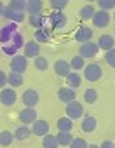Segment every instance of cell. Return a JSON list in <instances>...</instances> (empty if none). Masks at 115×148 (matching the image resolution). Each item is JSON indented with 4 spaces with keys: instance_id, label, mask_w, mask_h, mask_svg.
Returning <instances> with one entry per match:
<instances>
[{
    "instance_id": "1",
    "label": "cell",
    "mask_w": 115,
    "mask_h": 148,
    "mask_svg": "<svg viewBox=\"0 0 115 148\" xmlns=\"http://www.w3.org/2000/svg\"><path fill=\"white\" fill-rule=\"evenodd\" d=\"M103 77V70L99 66V63H91L84 68V79L89 82H98Z\"/></svg>"
},
{
    "instance_id": "2",
    "label": "cell",
    "mask_w": 115,
    "mask_h": 148,
    "mask_svg": "<svg viewBox=\"0 0 115 148\" xmlns=\"http://www.w3.org/2000/svg\"><path fill=\"white\" fill-rule=\"evenodd\" d=\"M11 71H14V73H19V75H23V73L26 71V68H28V59L25 58V56H14L12 59H11Z\"/></svg>"
},
{
    "instance_id": "3",
    "label": "cell",
    "mask_w": 115,
    "mask_h": 148,
    "mask_svg": "<svg viewBox=\"0 0 115 148\" xmlns=\"http://www.w3.org/2000/svg\"><path fill=\"white\" fill-rule=\"evenodd\" d=\"M65 110H66V117L72 119V120H77V119H80V117L84 115V106H82V103H79L77 99L72 101V103H68Z\"/></svg>"
},
{
    "instance_id": "4",
    "label": "cell",
    "mask_w": 115,
    "mask_h": 148,
    "mask_svg": "<svg viewBox=\"0 0 115 148\" xmlns=\"http://www.w3.org/2000/svg\"><path fill=\"white\" fill-rule=\"evenodd\" d=\"M16 101H18V94L12 87L2 89V92H0V103L4 106H12V105H16Z\"/></svg>"
},
{
    "instance_id": "5",
    "label": "cell",
    "mask_w": 115,
    "mask_h": 148,
    "mask_svg": "<svg viewBox=\"0 0 115 148\" xmlns=\"http://www.w3.org/2000/svg\"><path fill=\"white\" fill-rule=\"evenodd\" d=\"M38 99H40V96H38V92H37L35 89H26V91L21 94V101H23V105H25L26 108H33V106L38 103Z\"/></svg>"
},
{
    "instance_id": "6",
    "label": "cell",
    "mask_w": 115,
    "mask_h": 148,
    "mask_svg": "<svg viewBox=\"0 0 115 148\" xmlns=\"http://www.w3.org/2000/svg\"><path fill=\"white\" fill-rule=\"evenodd\" d=\"M99 47L98 44H92V42H87V44H82L80 49H79V56L84 58V59H89V58H94L98 54Z\"/></svg>"
},
{
    "instance_id": "7",
    "label": "cell",
    "mask_w": 115,
    "mask_h": 148,
    "mask_svg": "<svg viewBox=\"0 0 115 148\" xmlns=\"http://www.w3.org/2000/svg\"><path fill=\"white\" fill-rule=\"evenodd\" d=\"M110 21H112V18H110V14L105 12V11H96V14H94V18H92V23H94L96 28H106V26L110 25Z\"/></svg>"
},
{
    "instance_id": "8",
    "label": "cell",
    "mask_w": 115,
    "mask_h": 148,
    "mask_svg": "<svg viewBox=\"0 0 115 148\" xmlns=\"http://www.w3.org/2000/svg\"><path fill=\"white\" fill-rule=\"evenodd\" d=\"M31 134H35V136H40V138H44L45 134H49V122L47 120H35L33 124H31Z\"/></svg>"
},
{
    "instance_id": "9",
    "label": "cell",
    "mask_w": 115,
    "mask_h": 148,
    "mask_svg": "<svg viewBox=\"0 0 115 148\" xmlns=\"http://www.w3.org/2000/svg\"><path fill=\"white\" fill-rule=\"evenodd\" d=\"M75 96H77V92L72 87H61V89H57V99L66 103V105L72 103V101H75Z\"/></svg>"
},
{
    "instance_id": "10",
    "label": "cell",
    "mask_w": 115,
    "mask_h": 148,
    "mask_svg": "<svg viewBox=\"0 0 115 148\" xmlns=\"http://www.w3.org/2000/svg\"><path fill=\"white\" fill-rule=\"evenodd\" d=\"M4 18L11 23H23L25 21V12H18L14 9H11L9 5H5L4 9Z\"/></svg>"
},
{
    "instance_id": "11",
    "label": "cell",
    "mask_w": 115,
    "mask_h": 148,
    "mask_svg": "<svg viewBox=\"0 0 115 148\" xmlns=\"http://www.w3.org/2000/svg\"><path fill=\"white\" fill-rule=\"evenodd\" d=\"M98 47H99L101 51H105V52L112 51V49L115 47V37H113V35H101V37L98 38Z\"/></svg>"
},
{
    "instance_id": "12",
    "label": "cell",
    "mask_w": 115,
    "mask_h": 148,
    "mask_svg": "<svg viewBox=\"0 0 115 148\" xmlns=\"http://www.w3.org/2000/svg\"><path fill=\"white\" fill-rule=\"evenodd\" d=\"M19 120L23 122V125H28V124H33L37 120V112L35 108H23L19 112Z\"/></svg>"
},
{
    "instance_id": "13",
    "label": "cell",
    "mask_w": 115,
    "mask_h": 148,
    "mask_svg": "<svg viewBox=\"0 0 115 148\" xmlns=\"http://www.w3.org/2000/svg\"><path fill=\"white\" fill-rule=\"evenodd\" d=\"M70 61H65V59H57L54 63V71H56V75H61V77H68L70 75Z\"/></svg>"
},
{
    "instance_id": "14",
    "label": "cell",
    "mask_w": 115,
    "mask_h": 148,
    "mask_svg": "<svg viewBox=\"0 0 115 148\" xmlns=\"http://www.w3.org/2000/svg\"><path fill=\"white\" fill-rule=\"evenodd\" d=\"M42 9H44V4L40 2V0H30V2H26V9L25 11L30 16H40Z\"/></svg>"
},
{
    "instance_id": "15",
    "label": "cell",
    "mask_w": 115,
    "mask_h": 148,
    "mask_svg": "<svg viewBox=\"0 0 115 148\" xmlns=\"http://www.w3.org/2000/svg\"><path fill=\"white\" fill-rule=\"evenodd\" d=\"M91 38H92V30L87 26H80L75 33V40H79L80 44H87L91 42Z\"/></svg>"
},
{
    "instance_id": "16",
    "label": "cell",
    "mask_w": 115,
    "mask_h": 148,
    "mask_svg": "<svg viewBox=\"0 0 115 148\" xmlns=\"http://www.w3.org/2000/svg\"><path fill=\"white\" fill-rule=\"evenodd\" d=\"M96 125H98V120H96V117H92V115H86V117L82 119V122H80V129H82L84 132H92V131L96 129Z\"/></svg>"
},
{
    "instance_id": "17",
    "label": "cell",
    "mask_w": 115,
    "mask_h": 148,
    "mask_svg": "<svg viewBox=\"0 0 115 148\" xmlns=\"http://www.w3.org/2000/svg\"><path fill=\"white\" fill-rule=\"evenodd\" d=\"M56 127H57V131H61V132H72V129H73V120L68 119V117H61V119H57Z\"/></svg>"
},
{
    "instance_id": "18",
    "label": "cell",
    "mask_w": 115,
    "mask_h": 148,
    "mask_svg": "<svg viewBox=\"0 0 115 148\" xmlns=\"http://www.w3.org/2000/svg\"><path fill=\"white\" fill-rule=\"evenodd\" d=\"M38 54H40V45L37 42H28L25 45V58L26 59L28 58H38Z\"/></svg>"
},
{
    "instance_id": "19",
    "label": "cell",
    "mask_w": 115,
    "mask_h": 148,
    "mask_svg": "<svg viewBox=\"0 0 115 148\" xmlns=\"http://www.w3.org/2000/svg\"><path fill=\"white\" fill-rule=\"evenodd\" d=\"M51 23H52L54 28H63V26L66 25V16H65L63 12H54V14L51 16Z\"/></svg>"
},
{
    "instance_id": "20",
    "label": "cell",
    "mask_w": 115,
    "mask_h": 148,
    "mask_svg": "<svg viewBox=\"0 0 115 148\" xmlns=\"http://www.w3.org/2000/svg\"><path fill=\"white\" fill-rule=\"evenodd\" d=\"M94 14H96V9H94L91 4L84 5V7L79 11V16H80V19H84V21H87V19H92V18H94Z\"/></svg>"
},
{
    "instance_id": "21",
    "label": "cell",
    "mask_w": 115,
    "mask_h": 148,
    "mask_svg": "<svg viewBox=\"0 0 115 148\" xmlns=\"http://www.w3.org/2000/svg\"><path fill=\"white\" fill-rule=\"evenodd\" d=\"M56 139H57V145H61V146H70L72 145V141H73V136H72V132H57V136H56Z\"/></svg>"
},
{
    "instance_id": "22",
    "label": "cell",
    "mask_w": 115,
    "mask_h": 148,
    "mask_svg": "<svg viewBox=\"0 0 115 148\" xmlns=\"http://www.w3.org/2000/svg\"><path fill=\"white\" fill-rule=\"evenodd\" d=\"M30 134H31L30 127H28V125H21V127H18V129H16L14 138H16L18 141H25V139H28V138H30Z\"/></svg>"
},
{
    "instance_id": "23",
    "label": "cell",
    "mask_w": 115,
    "mask_h": 148,
    "mask_svg": "<svg viewBox=\"0 0 115 148\" xmlns=\"http://www.w3.org/2000/svg\"><path fill=\"white\" fill-rule=\"evenodd\" d=\"M7 84H11L12 87H21V86H23V75L11 71L9 75H7Z\"/></svg>"
},
{
    "instance_id": "24",
    "label": "cell",
    "mask_w": 115,
    "mask_h": 148,
    "mask_svg": "<svg viewBox=\"0 0 115 148\" xmlns=\"http://www.w3.org/2000/svg\"><path fill=\"white\" fill-rule=\"evenodd\" d=\"M66 82H68V87H72V89H77V87H80V84H82V77L79 75V73H70V75L66 77Z\"/></svg>"
},
{
    "instance_id": "25",
    "label": "cell",
    "mask_w": 115,
    "mask_h": 148,
    "mask_svg": "<svg viewBox=\"0 0 115 148\" xmlns=\"http://www.w3.org/2000/svg\"><path fill=\"white\" fill-rule=\"evenodd\" d=\"M42 148H57V139L54 134H45L42 138Z\"/></svg>"
},
{
    "instance_id": "26",
    "label": "cell",
    "mask_w": 115,
    "mask_h": 148,
    "mask_svg": "<svg viewBox=\"0 0 115 148\" xmlns=\"http://www.w3.org/2000/svg\"><path fill=\"white\" fill-rule=\"evenodd\" d=\"M12 141H14V132H11V131L0 132V145L2 146H9V145H12Z\"/></svg>"
},
{
    "instance_id": "27",
    "label": "cell",
    "mask_w": 115,
    "mask_h": 148,
    "mask_svg": "<svg viewBox=\"0 0 115 148\" xmlns=\"http://www.w3.org/2000/svg\"><path fill=\"white\" fill-rule=\"evenodd\" d=\"M9 7L14 9V11H18V12H25L26 2H25V0H11V2H9Z\"/></svg>"
},
{
    "instance_id": "28",
    "label": "cell",
    "mask_w": 115,
    "mask_h": 148,
    "mask_svg": "<svg viewBox=\"0 0 115 148\" xmlns=\"http://www.w3.org/2000/svg\"><path fill=\"white\" fill-rule=\"evenodd\" d=\"M28 23H30L33 28L42 30V26H44V18H42V14H40V16H30V18H28Z\"/></svg>"
},
{
    "instance_id": "29",
    "label": "cell",
    "mask_w": 115,
    "mask_h": 148,
    "mask_svg": "<svg viewBox=\"0 0 115 148\" xmlns=\"http://www.w3.org/2000/svg\"><path fill=\"white\" fill-rule=\"evenodd\" d=\"M70 66H72L73 70H82V68H86V61H84V58H80V56H75V58H72V61H70Z\"/></svg>"
},
{
    "instance_id": "30",
    "label": "cell",
    "mask_w": 115,
    "mask_h": 148,
    "mask_svg": "<svg viewBox=\"0 0 115 148\" xmlns=\"http://www.w3.org/2000/svg\"><path fill=\"white\" fill-rule=\"evenodd\" d=\"M98 5H99V11L108 12L110 9H115V0H99Z\"/></svg>"
},
{
    "instance_id": "31",
    "label": "cell",
    "mask_w": 115,
    "mask_h": 148,
    "mask_svg": "<svg viewBox=\"0 0 115 148\" xmlns=\"http://www.w3.org/2000/svg\"><path fill=\"white\" fill-rule=\"evenodd\" d=\"M96 99H98V91L96 89H87L84 92V101L86 103H94Z\"/></svg>"
},
{
    "instance_id": "32",
    "label": "cell",
    "mask_w": 115,
    "mask_h": 148,
    "mask_svg": "<svg viewBox=\"0 0 115 148\" xmlns=\"http://www.w3.org/2000/svg\"><path fill=\"white\" fill-rule=\"evenodd\" d=\"M68 5L66 0H51V7L56 11V12H61V9H65Z\"/></svg>"
},
{
    "instance_id": "33",
    "label": "cell",
    "mask_w": 115,
    "mask_h": 148,
    "mask_svg": "<svg viewBox=\"0 0 115 148\" xmlns=\"http://www.w3.org/2000/svg\"><path fill=\"white\" fill-rule=\"evenodd\" d=\"M47 66H49V64H47V59H45V58H40V56L35 58V68H37L38 71H45Z\"/></svg>"
},
{
    "instance_id": "34",
    "label": "cell",
    "mask_w": 115,
    "mask_h": 148,
    "mask_svg": "<svg viewBox=\"0 0 115 148\" xmlns=\"http://www.w3.org/2000/svg\"><path fill=\"white\" fill-rule=\"evenodd\" d=\"M105 61H106L112 68H115V47H113L112 51L105 52Z\"/></svg>"
},
{
    "instance_id": "35",
    "label": "cell",
    "mask_w": 115,
    "mask_h": 148,
    "mask_svg": "<svg viewBox=\"0 0 115 148\" xmlns=\"http://www.w3.org/2000/svg\"><path fill=\"white\" fill-rule=\"evenodd\" d=\"M72 148H87L89 145L86 143V139L84 138H73V141H72V145H70Z\"/></svg>"
},
{
    "instance_id": "36",
    "label": "cell",
    "mask_w": 115,
    "mask_h": 148,
    "mask_svg": "<svg viewBox=\"0 0 115 148\" xmlns=\"http://www.w3.org/2000/svg\"><path fill=\"white\" fill-rule=\"evenodd\" d=\"M35 38H37V42H47V33L44 30H37Z\"/></svg>"
},
{
    "instance_id": "37",
    "label": "cell",
    "mask_w": 115,
    "mask_h": 148,
    "mask_svg": "<svg viewBox=\"0 0 115 148\" xmlns=\"http://www.w3.org/2000/svg\"><path fill=\"white\" fill-rule=\"evenodd\" d=\"M5 84H7V75L0 70V89H5Z\"/></svg>"
},
{
    "instance_id": "38",
    "label": "cell",
    "mask_w": 115,
    "mask_h": 148,
    "mask_svg": "<svg viewBox=\"0 0 115 148\" xmlns=\"http://www.w3.org/2000/svg\"><path fill=\"white\" fill-rule=\"evenodd\" d=\"M99 148H115V143L110 141V139H106V141H103V143L99 145Z\"/></svg>"
},
{
    "instance_id": "39",
    "label": "cell",
    "mask_w": 115,
    "mask_h": 148,
    "mask_svg": "<svg viewBox=\"0 0 115 148\" xmlns=\"http://www.w3.org/2000/svg\"><path fill=\"white\" fill-rule=\"evenodd\" d=\"M4 9H5V5H4L2 2H0V18H2V16H4Z\"/></svg>"
},
{
    "instance_id": "40",
    "label": "cell",
    "mask_w": 115,
    "mask_h": 148,
    "mask_svg": "<svg viewBox=\"0 0 115 148\" xmlns=\"http://www.w3.org/2000/svg\"><path fill=\"white\" fill-rule=\"evenodd\" d=\"M87 148H99V145H89Z\"/></svg>"
},
{
    "instance_id": "41",
    "label": "cell",
    "mask_w": 115,
    "mask_h": 148,
    "mask_svg": "<svg viewBox=\"0 0 115 148\" xmlns=\"http://www.w3.org/2000/svg\"><path fill=\"white\" fill-rule=\"evenodd\" d=\"M113 19H115V12H113Z\"/></svg>"
}]
</instances>
